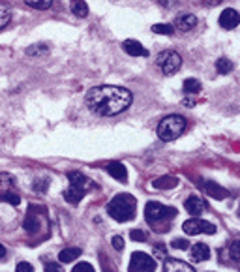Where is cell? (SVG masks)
I'll list each match as a JSON object with an SVG mask.
<instances>
[{
	"mask_svg": "<svg viewBox=\"0 0 240 272\" xmlns=\"http://www.w3.org/2000/svg\"><path fill=\"white\" fill-rule=\"evenodd\" d=\"M131 100L133 96L128 89L115 87V85L94 87L85 96L87 107L98 117H115L119 113L126 111L131 105Z\"/></svg>",
	"mask_w": 240,
	"mask_h": 272,
	"instance_id": "cell-1",
	"label": "cell"
},
{
	"mask_svg": "<svg viewBox=\"0 0 240 272\" xmlns=\"http://www.w3.org/2000/svg\"><path fill=\"white\" fill-rule=\"evenodd\" d=\"M135 209H137V201L130 193H119L115 195L107 205V212L113 220L117 222H130L135 218Z\"/></svg>",
	"mask_w": 240,
	"mask_h": 272,
	"instance_id": "cell-2",
	"label": "cell"
},
{
	"mask_svg": "<svg viewBox=\"0 0 240 272\" xmlns=\"http://www.w3.org/2000/svg\"><path fill=\"white\" fill-rule=\"evenodd\" d=\"M68 181H70V188L64 190V199L70 205H79L81 199L85 197V193L92 188V181L87 179L81 171H70Z\"/></svg>",
	"mask_w": 240,
	"mask_h": 272,
	"instance_id": "cell-3",
	"label": "cell"
},
{
	"mask_svg": "<svg viewBox=\"0 0 240 272\" xmlns=\"http://www.w3.org/2000/svg\"><path fill=\"white\" fill-rule=\"evenodd\" d=\"M184 130H186V119L180 115H169L161 119V122L158 124V137L161 141L171 143L179 139Z\"/></svg>",
	"mask_w": 240,
	"mask_h": 272,
	"instance_id": "cell-4",
	"label": "cell"
},
{
	"mask_svg": "<svg viewBox=\"0 0 240 272\" xmlns=\"http://www.w3.org/2000/svg\"><path fill=\"white\" fill-rule=\"evenodd\" d=\"M177 216V209H173V207H165V205H161L158 201H150L147 203V207H145V218H147V222L150 225H154V223L158 222H163V220H171V218H175Z\"/></svg>",
	"mask_w": 240,
	"mask_h": 272,
	"instance_id": "cell-5",
	"label": "cell"
},
{
	"mask_svg": "<svg viewBox=\"0 0 240 272\" xmlns=\"http://www.w3.org/2000/svg\"><path fill=\"white\" fill-rule=\"evenodd\" d=\"M156 66L163 75H175L182 68V57L177 51H161L156 57Z\"/></svg>",
	"mask_w": 240,
	"mask_h": 272,
	"instance_id": "cell-6",
	"label": "cell"
},
{
	"mask_svg": "<svg viewBox=\"0 0 240 272\" xmlns=\"http://www.w3.org/2000/svg\"><path fill=\"white\" fill-rule=\"evenodd\" d=\"M182 229H184L186 235H201V233H205V235H214V233H216V225L201 220L199 216H193V218H190V220H186V222L182 223Z\"/></svg>",
	"mask_w": 240,
	"mask_h": 272,
	"instance_id": "cell-7",
	"label": "cell"
},
{
	"mask_svg": "<svg viewBox=\"0 0 240 272\" xmlns=\"http://www.w3.org/2000/svg\"><path fill=\"white\" fill-rule=\"evenodd\" d=\"M130 272H152L156 271V261L145 252H133L130 259Z\"/></svg>",
	"mask_w": 240,
	"mask_h": 272,
	"instance_id": "cell-8",
	"label": "cell"
},
{
	"mask_svg": "<svg viewBox=\"0 0 240 272\" xmlns=\"http://www.w3.org/2000/svg\"><path fill=\"white\" fill-rule=\"evenodd\" d=\"M41 212H45L43 207H36V205H32V207L29 209V214H27V218H25V222H23V227H25L29 233H38L40 231Z\"/></svg>",
	"mask_w": 240,
	"mask_h": 272,
	"instance_id": "cell-9",
	"label": "cell"
},
{
	"mask_svg": "<svg viewBox=\"0 0 240 272\" xmlns=\"http://www.w3.org/2000/svg\"><path fill=\"white\" fill-rule=\"evenodd\" d=\"M240 23V15L237 10H233V8H227V10L221 11L220 15V27L221 29H225V30H235L237 27H239Z\"/></svg>",
	"mask_w": 240,
	"mask_h": 272,
	"instance_id": "cell-10",
	"label": "cell"
},
{
	"mask_svg": "<svg viewBox=\"0 0 240 272\" xmlns=\"http://www.w3.org/2000/svg\"><path fill=\"white\" fill-rule=\"evenodd\" d=\"M197 25V17L195 15H191V13H184V15H179L177 19H175V30L179 32H188L191 30L193 27Z\"/></svg>",
	"mask_w": 240,
	"mask_h": 272,
	"instance_id": "cell-11",
	"label": "cell"
},
{
	"mask_svg": "<svg viewBox=\"0 0 240 272\" xmlns=\"http://www.w3.org/2000/svg\"><path fill=\"white\" fill-rule=\"evenodd\" d=\"M122 49L126 55H130V57H149V51L143 47V43L135 40H126L122 41Z\"/></svg>",
	"mask_w": 240,
	"mask_h": 272,
	"instance_id": "cell-12",
	"label": "cell"
},
{
	"mask_svg": "<svg viewBox=\"0 0 240 272\" xmlns=\"http://www.w3.org/2000/svg\"><path fill=\"white\" fill-rule=\"evenodd\" d=\"M205 201L201 199V197H197V195H191V197H188L186 201H184V209L190 212L191 216H201L203 212H205Z\"/></svg>",
	"mask_w": 240,
	"mask_h": 272,
	"instance_id": "cell-13",
	"label": "cell"
},
{
	"mask_svg": "<svg viewBox=\"0 0 240 272\" xmlns=\"http://www.w3.org/2000/svg\"><path fill=\"white\" fill-rule=\"evenodd\" d=\"M105 169H107V173H109L115 181L126 182V179H128L126 165H124V163H120V161H111V163H107V167H105Z\"/></svg>",
	"mask_w": 240,
	"mask_h": 272,
	"instance_id": "cell-14",
	"label": "cell"
},
{
	"mask_svg": "<svg viewBox=\"0 0 240 272\" xmlns=\"http://www.w3.org/2000/svg\"><path fill=\"white\" fill-rule=\"evenodd\" d=\"M203 188H205V192L209 193L210 197H214V199H218V201L225 199V197L229 195V192H227L225 188H221L220 184H216V182H205Z\"/></svg>",
	"mask_w": 240,
	"mask_h": 272,
	"instance_id": "cell-15",
	"label": "cell"
},
{
	"mask_svg": "<svg viewBox=\"0 0 240 272\" xmlns=\"http://www.w3.org/2000/svg\"><path fill=\"white\" fill-rule=\"evenodd\" d=\"M209 257H210V248L205 244V242H199V244H195V246L191 248V259L195 263L207 261Z\"/></svg>",
	"mask_w": 240,
	"mask_h": 272,
	"instance_id": "cell-16",
	"label": "cell"
},
{
	"mask_svg": "<svg viewBox=\"0 0 240 272\" xmlns=\"http://www.w3.org/2000/svg\"><path fill=\"white\" fill-rule=\"evenodd\" d=\"M163 271L165 272H173V271H186V272H193V267L188 265L184 261H179V259H167L163 263Z\"/></svg>",
	"mask_w": 240,
	"mask_h": 272,
	"instance_id": "cell-17",
	"label": "cell"
},
{
	"mask_svg": "<svg viewBox=\"0 0 240 272\" xmlns=\"http://www.w3.org/2000/svg\"><path fill=\"white\" fill-rule=\"evenodd\" d=\"M152 186L156 190H171V188L179 186V179H175V177H160V179H156L152 182Z\"/></svg>",
	"mask_w": 240,
	"mask_h": 272,
	"instance_id": "cell-18",
	"label": "cell"
},
{
	"mask_svg": "<svg viewBox=\"0 0 240 272\" xmlns=\"http://www.w3.org/2000/svg\"><path fill=\"white\" fill-rule=\"evenodd\" d=\"M70 10L71 13L75 15V17H87L89 15V6H87V2L85 0H70Z\"/></svg>",
	"mask_w": 240,
	"mask_h": 272,
	"instance_id": "cell-19",
	"label": "cell"
},
{
	"mask_svg": "<svg viewBox=\"0 0 240 272\" xmlns=\"http://www.w3.org/2000/svg\"><path fill=\"white\" fill-rule=\"evenodd\" d=\"M81 248H64L62 252L59 253V261L60 263H71L75 261L77 257H81Z\"/></svg>",
	"mask_w": 240,
	"mask_h": 272,
	"instance_id": "cell-20",
	"label": "cell"
},
{
	"mask_svg": "<svg viewBox=\"0 0 240 272\" xmlns=\"http://www.w3.org/2000/svg\"><path fill=\"white\" fill-rule=\"evenodd\" d=\"M182 91H184V94H188V96H195L197 92H201V83L197 79L190 77V79H186L182 83Z\"/></svg>",
	"mask_w": 240,
	"mask_h": 272,
	"instance_id": "cell-21",
	"label": "cell"
},
{
	"mask_svg": "<svg viewBox=\"0 0 240 272\" xmlns=\"http://www.w3.org/2000/svg\"><path fill=\"white\" fill-rule=\"evenodd\" d=\"M15 177L10 173H0V192H10L15 186Z\"/></svg>",
	"mask_w": 240,
	"mask_h": 272,
	"instance_id": "cell-22",
	"label": "cell"
},
{
	"mask_svg": "<svg viewBox=\"0 0 240 272\" xmlns=\"http://www.w3.org/2000/svg\"><path fill=\"white\" fill-rule=\"evenodd\" d=\"M152 32L163 34V36H173L175 34V27L167 25V23H156V25H152Z\"/></svg>",
	"mask_w": 240,
	"mask_h": 272,
	"instance_id": "cell-23",
	"label": "cell"
},
{
	"mask_svg": "<svg viewBox=\"0 0 240 272\" xmlns=\"http://www.w3.org/2000/svg\"><path fill=\"white\" fill-rule=\"evenodd\" d=\"M216 71L220 75H227V73L233 71V62L229 59H218V62H216Z\"/></svg>",
	"mask_w": 240,
	"mask_h": 272,
	"instance_id": "cell-24",
	"label": "cell"
},
{
	"mask_svg": "<svg viewBox=\"0 0 240 272\" xmlns=\"http://www.w3.org/2000/svg\"><path fill=\"white\" fill-rule=\"evenodd\" d=\"M11 21V11L10 8L6 6V4H2L0 2V30L4 29V27H8Z\"/></svg>",
	"mask_w": 240,
	"mask_h": 272,
	"instance_id": "cell-25",
	"label": "cell"
},
{
	"mask_svg": "<svg viewBox=\"0 0 240 272\" xmlns=\"http://www.w3.org/2000/svg\"><path fill=\"white\" fill-rule=\"evenodd\" d=\"M0 201L10 203V205H13V207H17V205L21 203V197L17 195V193H13L10 190V192H0Z\"/></svg>",
	"mask_w": 240,
	"mask_h": 272,
	"instance_id": "cell-26",
	"label": "cell"
},
{
	"mask_svg": "<svg viewBox=\"0 0 240 272\" xmlns=\"http://www.w3.org/2000/svg\"><path fill=\"white\" fill-rule=\"evenodd\" d=\"M25 4H29L34 10H47L53 4V0H25Z\"/></svg>",
	"mask_w": 240,
	"mask_h": 272,
	"instance_id": "cell-27",
	"label": "cell"
},
{
	"mask_svg": "<svg viewBox=\"0 0 240 272\" xmlns=\"http://www.w3.org/2000/svg\"><path fill=\"white\" fill-rule=\"evenodd\" d=\"M45 53H47V45H43V43H36V45L27 49L29 57H38V55H45Z\"/></svg>",
	"mask_w": 240,
	"mask_h": 272,
	"instance_id": "cell-28",
	"label": "cell"
},
{
	"mask_svg": "<svg viewBox=\"0 0 240 272\" xmlns=\"http://www.w3.org/2000/svg\"><path fill=\"white\" fill-rule=\"evenodd\" d=\"M171 246L175 250H188L190 248V242L186 241V239H175V241L171 242Z\"/></svg>",
	"mask_w": 240,
	"mask_h": 272,
	"instance_id": "cell-29",
	"label": "cell"
},
{
	"mask_svg": "<svg viewBox=\"0 0 240 272\" xmlns=\"http://www.w3.org/2000/svg\"><path fill=\"white\" fill-rule=\"evenodd\" d=\"M131 241L135 242H147V233L141 231V229H133V231L130 233Z\"/></svg>",
	"mask_w": 240,
	"mask_h": 272,
	"instance_id": "cell-30",
	"label": "cell"
},
{
	"mask_svg": "<svg viewBox=\"0 0 240 272\" xmlns=\"http://www.w3.org/2000/svg\"><path fill=\"white\" fill-rule=\"evenodd\" d=\"M47 188H49V182L47 181H36L34 182V190L36 192H40V193H43V192H47Z\"/></svg>",
	"mask_w": 240,
	"mask_h": 272,
	"instance_id": "cell-31",
	"label": "cell"
},
{
	"mask_svg": "<svg viewBox=\"0 0 240 272\" xmlns=\"http://www.w3.org/2000/svg\"><path fill=\"white\" fill-rule=\"evenodd\" d=\"M113 248H115V250H117V252H122V250H124V239H122V237H119V235H117V237H113Z\"/></svg>",
	"mask_w": 240,
	"mask_h": 272,
	"instance_id": "cell-32",
	"label": "cell"
},
{
	"mask_svg": "<svg viewBox=\"0 0 240 272\" xmlns=\"http://www.w3.org/2000/svg\"><path fill=\"white\" fill-rule=\"evenodd\" d=\"M229 252H231V257H233L235 261H239V259H240V253H239V242H237V241H235V242H231Z\"/></svg>",
	"mask_w": 240,
	"mask_h": 272,
	"instance_id": "cell-33",
	"label": "cell"
},
{
	"mask_svg": "<svg viewBox=\"0 0 240 272\" xmlns=\"http://www.w3.org/2000/svg\"><path fill=\"white\" fill-rule=\"evenodd\" d=\"M81 271H89V272H92L94 269H92V265H90V263H77V265L73 267V272H81Z\"/></svg>",
	"mask_w": 240,
	"mask_h": 272,
	"instance_id": "cell-34",
	"label": "cell"
},
{
	"mask_svg": "<svg viewBox=\"0 0 240 272\" xmlns=\"http://www.w3.org/2000/svg\"><path fill=\"white\" fill-rule=\"evenodd\" d=\"M17 271L19 272H23V271L32 272L34 269H32V265H30V263H19V265H17Z\"/></svg>",
	"mask_w": 240,
	"mask_h": 272,
	"instance_id": "cell-35",
	"label": "cell"
},
{
	"mask_svg": "<svg viewBox=\"0 0 240 272\" xmlns=\"http://www.w3.org/2000/svg\"><path fill=\"white\" fill-rule=\"evenodd\" d=\"M45 269L47 271H59V272H62V265H57V263H49V265H45Z\"/></svg>",
	"mask_w": 240,
	"mask_h": 272,
	"instance_id": "cell-36",
	"label": "cell"
},
{
	"mask_svg": "<svg viewBox=\"0 0 240 272\" xmlns=\"http://www.w3.org/2000/svg\"><path fill=\"white\" fill-rule=\"evenodd\" d=\"M154 252H156V253H161L163 257H167V252H165L163 248H160V246H156V248H154Z\"/></svg>",
	"mask_w": 240,
	"mask_h": 272,
	"instance_id": "cell-37",
	"label": "cell"
},
{
	"mask_svg": "<svg viewBox=\"0 0 240 272\" xmlns=\"http://www.w3.org/2000/svg\"><path fill=\"white\" fill-rule=\"evenodd\" d=\"M2 257H6V248L0 244V259H2Z\"/></svg>",
	"mask_w": 240,
	"mask_h": 272,
	"instance_id": "cell-38",
	"label": "cell"
},
{
	"mask_svg": "<svg viewBox=\"0 0 240 272\" xmlns=\"http://www.w3.org/2000/svg\"><path fill=\"white\" fill-rule=\"evenodd\" d=\"M207 4H210V6H216V4H220L221 0H205Z\"/></svg>",
	"mask_w": 240,
	"mask_h": 272,
	"instance_id": "cell-39",
	"label": "cell"
}]
</instances>
